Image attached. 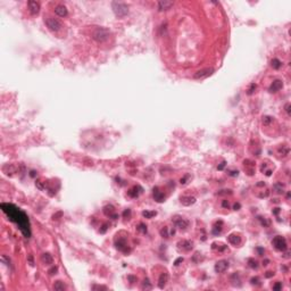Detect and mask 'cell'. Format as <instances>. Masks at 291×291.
I'll return each mask as SVG.
<instances>
[{
  "label": "cell",
  "mask_w": 291,
  "mask_h": 291,
  "mask_svg": "<svg viewBox=\"0 0 291 291\" xmlns=\"http://www.w3.org/2000/svg\"><path fill=\"white\" fill-rule=\"evenodd\" d=\"M272 122H273V117H271V116H264L263 117V124L264 125H268V124H271Z\"/></svg>",
  "instance_id": "83f0119b"
},
{
  "label": "cell",
  "mask_w": 291,
  "mask_h": 291,
  "mask_svg": "<svg viewBox=\"0 0 291 291\" xmlns=\"http://www.w3.org/2000/svg\"><path fill=\"white\" fill-rule=\"evenodd\" d=\"M240 207H241V206H240V204H234L233 208H234V210H238V209L240 208Z\"/></svg>",
  "instance_id": "f6af8a7d"
},
{
  "label": "cell",
  "mask_w": 291,
  "mask_h": 291,
  "mask_svg": "<svg viewBox=\"0 0 291 291\" xmlns=\"http://www.w3.org/2000/svg\"><path fill=\"white\" fill-rule=\"evenodd\" d=\"M109 35H110V31L105 27H97L92 33V38L97 42H106L109 39Z\"/></svg>",
  "instance_id": "7a4b0ae2"
},
{
  "label": "cell",
  "mask_w": 291,
  "mask_h": 291,
  "mask_svg": "<svg viewBox=\"0 0 291 291\" xmlns=\"http://www.w3.org/2000/svg\"><path fill=\"white\" fill-rule=\"evenodd\" d=\"M213 73H214V68H211V67H207V68H204V70H200L198 72H196L195 75H193V77L196 78V80H199V78H204V77L209 76V75H211Z\"/></svg>",
  "instance_id": "8992f818"
},
{
  "label": "cell",
  "mask_w": 291,
  "mask_h": 291,
  "mask_svg": "<svg viewBox=\"0 0 291 291\" xmlns=\"http://www.w3.org/2000/svg\"><path fill=\"white\" fill-rule=\"evenodd\" d=\"M228 268H229V262L228 260H224V259L218 260L216 263V265H215V271H216L217 273H224Z\"/></svg>",
  "instance_id": "ba28073f"
},
{
  "label": "cell",
  "mask_w": 291,
  "mask_h": 291,
  "mask_svg": "<svg viewBox=\"0 0 291 291\" xmlns=\"http://www.w3.org/2000/svg\"><path fill=\"white\" fill-rule=\"evenodd\" d=\"M41 260H42V263L46 264V265L54 263V258H52V256L49 254V252H44V254L41 255Z\"/></svg>",
  "instance_id": "ffe728a7"
},
{
  "label": "cell",
  "mask_w": 291,
  "mask_h": 291,
  "mask_svg": "<svg viewBox=\"0 0 291 291\" xmlns=\"http://www.w3.org/2000/svg\"><path fill=\"white\" fill-rule=\"evenodd\" d=\"M55 13L57 14L58 16H60V17H65V16H67V14H68V12H67V8L64 5H58L55 8Z\"/></svg>",
  "instance_id": "2e32d148"
},
{
  "label": "cell",
  "mask_w": 291,
  "mask_h": 291,
  "mask_svg": "<svg viewBox=\"0 0 291 291\" xmlns=\"http://www.w3.org/2000/svg\"><path fill=\"white\" fill-rule=\"evenodd\" d=\"M222 225H223V222H222V221L216 222V224L214 225V229H213V233H214V234L221 233V232H222Z\"/></svg>",
  "instance_id": "603a6c76"
},
{
  "label": "cell",
  "mask_w": 291,
  "mask_h": 291,
  "mask_svg": "<svg viewBox=\"0 0 291 291\" xmlns=\"http://www.w3.org/2000/svg\"><path fill=\"white\" fill-rule=\"evenodd\" d=\"M181 202H182V205H184V206H191L196 202V198L191 197V196H184V197L181 198Z\"/></svg>",
  "instance_id": "e0dca14e"
},
{
  "label": "cell",
  "mask_w": 291,
  "mask_h": 291,
  "mask_svg": "<svg viewBox=\"0 0 291 291\" xmlns=\"http://www.w3.org/2000/svg\"><path fill=\"white\" fill-rule=\"evenodd\" d=\"M271 174H272V171H271V169H268V171L266 172V175H267V176H270Z\"/></svg>",
  "instance_id": "c3c4849f"
},
{
  "label": "cell",
  "mask_w": 291,
  "mask_h": 291,
  "mask_svg": "<svg viewBox=\"0 0 291 291\" xmlns=\"http://www.w3.org/2000/svg\"><path fill=\"white\" fill-rule=\"evenodd\" d=\"M177 246H179V249H181V250H183V251H190L191 249L193 248L192 242L191 241H188V240L180 241V242L177 243Z\"/></svg>",
  "instance_id": "30bf717a"
},
{
  "label": "cell",
  "mask_w": 291,
  "mask_h": 291,
  "mask_svg": "<svg viewBox=\"0 0 291 291\" xmlns=\"http://www.w3.org/2000/svg\"><path fill=\"white\" fill-rule=\"evenodd\" d=\"M273 289H274V290H280V289H282V284H281L280 282H278L276 284L273 285Z\"/></svg>",
  "instance_id": "8d00e7d4"
},
{
  "label": "cell",
  "mask_w": 291,
  "mask_h": 291,
  "mask_svg": "<svg viewBox=\"0 0 291 291\" xmlns=\"http://www.w3.org/2000/svg\"><path fill=\"white\" fill-rule=\"evenodd\" d=\"M115 246H116V248L118 249V250L123 251V252H128V251L131 250V249L127 248L126 241L124 240V239H118V241H116V242H115Z\"/></svg>",
  "instance_id": "8fae6325"
},
{
  "label": "cell",
  "mask_w": 291,
  "mask_h": 291,
  "mask_svg": "<svg viewBox=\"0 0 291 291\" xmlns=\"http://www.w3.org/2000/svg\"><path fill=\"white\" fill-rule=\"evenodd\" d=\"M160 234L163 237H165V238H168V234H167V228H164L163 230H161L160 231Z\"/></svg>",
  "instance_id": "d590c367"
},
{
  "label": "cell",
  "mask_w": 291,
  "mask_h": 291,
  "mask_svg": "<svg viewBox=\"0 0 291 291\" xmlns=\"http://www.w3.org/2000/svg\"><path fill=\"white\" fill-rule=\"evenodd\" d=\"M27 5H29V8H30V12H31V14L36 15L38 13L40 12V3L39 2L31 0V1L27 2Z\"/></svg>",
  "instance_id": "7c38bea8"
},
{
  "label": "cell",
  "mask_w": 291,
  "mask_h": 291,
  "mask_svg": "<svg viewBox=\"0 0 291 291\" xmlns=\"http://www.w3.org/2000/svg\"><path fill=\"white\" fill-rule=\"evenodd\" d=\"M151 288H153L151 283L149 282V280H148V279H146L145 281L142 282V289H143V290H150Z\"/></svg>",
  "instance_id": "484cf974"
},
{
  "label": "cell",
  "mask_w": 291,
  "mask_h": 291,
  "mask_svg": "<svg viewBox=\"0 0 291 291\" xmlns=\"http://www.w3.org/2000/svg\"><path fill=\"white\" fill-rule=\"evenodd\" d=\"M154 198H155V200H157L158 202H161L165 200V195L161 191H159L158 188H155L154 189Z\"/></svg>",
  "instance_id": "ac0fdd59"
},
{
  "label": "cell",
  "mask_w": 291,
  "mask_h": 291,
  "mask_svg": "<svg viewBox=\"0 0 291 291\" xmlns=\"http://www.w3.org/2000/svg\"><path fill=\"white\" fill-rule=\"evenodd\" d=\"M259 220H260V221H262V224H263L264 226H268V222H267V220H266V218H265V217H264V220H263V217H260V218H259Z\"/></svg>",
  "instance_id": "ab89813d"
},
{
  "label": "cell",
  "mask_w": 291,
  "mask_h": 291,
  "mask_svg": "<svg viewBox=\"0 0 291 291\" xmlns=\"http://www.w3.org/2000/svg\"><path fill=\"white\" fill-rule=\"evenodd\" d=\"M167 282H168V274L161 273L159 276V280H158V287H159V289H164L165 285L167 284Z\"/></svg>",
  "instance_id": "9a60e30c"
},
{
  "label": "cell",
  "mask_w": 291,
  "mask_h": 291,
  "mask_svg": "<svg viewBox=\"0 0 291 291\" xmlns=\"http://www.w3.org/2000/svg\"><path fill=\"white\" fill-rule=\"evenodd\" d=\"M92 289H104V290H106L107 288H106V287H103V285H93Z\"/></svg>",
  "instance_id": "7bdbcfd3"
},
{
  "label": "cell",
  "mask_w": 291,
  "mask_h": 291,
  "mask_svg": "<svg viewBox=\"0 0 291 291\" xmlns=\"http://www.w3.org/2000/svg\"><path fill=\"white\" fill-rule=\"evenodd\" d=\"M57 266H54V267H51L50 270L48 271V273H49V275H54V274H56V272H57Z\"/></svg>",
  "instance_id": "1f68e13d"
},
{
  "label": "cell",
  "mask_w": 291,
  "mask_h": 291,
  "mask_svg": "<svg viewBox=\"0 0 291 291\" xmlns=\"http://www.w3.org/2000/svg\"><path fill=\"white\" fill-rule=\"evenodd\" d=\"M273 189H274V191L276 192V193H283V190H284V187H283V184L282 183H275L274 184V187H273Z\"/></svg>",
  "instance_id": "cb8c5ba5"
},
{
  "label": "cell",
  "mask_w": 291,
  "mask_h": 291,
  "mask_svg": "<svg viewBox=\"0 0 291 291\" xmlns=\"http://www.w3.org/2000/svg\"><path fill=\"white\" fill-rule=\"evenodd\" d=\"M225 166V163H222L220 166H218V169H223V167Z\"/></svg>",
  "instance_id": "7dc6e473"
},
{
  "label": "cell",
  "mask_w": 291,
  "mask_h": 291,
  "mask_svg": "<svg viewBox=\"0 0 291 291\" xmlns=\"http://www.w3.org/2000/svg\"><path fill=\"white\" fill-rule=\"evenodd\" d=\"M290 107H291V105H290V103H288V104H285V106H284V109H285V113H287V114H288V116H290Z\"/></svg>",
  "instance_id": "e575fe53"
},
{
  "label": "cell",
  "mask_w": 291,
  "mask_h": 291,
  "mask_svg": "<svg viewBox=\"0 0 291 291\" xmlns=\"http://www.w3.org/2000/svg\"><path fill=\"white\" fill-rule=\"evenodd\" d=\"M142 215L146 218H151L153 216H156L157 213H156V211H148V210H146V211H143V213H142Z\"/></svg>",
  "instance_id": "4316f807"
},
{
  "label": "cell",
  "mask_w": 291,
  "mask_h": 291,
  "mask_svg": "<svg viewBox=\"0 0 291 291\" xmlns=\"http://www.w3.org/2000/svg\"><path fill=\"white\" fill-rule=\"evenodd\" d=\"M112 7H113V10H114L115 15H116L117 17H119V18L125 17L126 15L128 14V7L124 2L113 1L112 2Z\"/></svg>",
  "instance_id": "3957f363"
},
{
  "label": "cell",
  "mask_w": 291,
  "mask_h": 291,
  "mask_svg": "<svg viewBox=\"0 0 291 291\" xmlns=\"http://www.w3.org/2000/svg\"><path fill=\"white\" fill-rule=\"evenodd\" d=\"M31 176H35V172H34V171L31 172Z\"/></svg>",
  "instance_id": "f907efd6"
},
{
  "label": "cell",
  "mask_w": 291,
  "mask_h": 291,
  "mask_svg": "<svg viewBox=\"0 0 291 291\" xmlns=\"http://www.w3.org/2000/svg\"><path fill=\"white\" fill-rule=\"evenodd\" d=\"M228 240H229L230 243L235 246V247L241 243V237L239 235V234H230V235L228 237Z\"/></svg>",
  "instance_id": "5bb4252c"
},
{
  "label": "cell",
  "mask_w": 291,
  "mask_h": 291,
  "mask_svg": "<svg viewBox=\"0 0 291 291\" xmlns=\"http://www.w3.org/2000/svg\"><path fill=\"white\" fill-rule=\"evenodd\" d=\"M251 284L252 285H259L260 283H259V279L258 278H252L251 279Z\"/></svg>",
  "instance_id": "d6a6232c"
},
{
  "label": "cell",
  "mask_w": 291,
  "mask_h": 291,
  "mask_svg": "<svg viewBox=\"0 0 291 291\" xmlns=\"http://www.w3.org/2000/svg\"><path fill=\"white\" fill-rule=\"evenodd\" d=\"M138 230L141 233H147V226L143 224V223H140L139 224V226H138Z\"/></svg>",
  "instance_id": "f546056e"
},
{
  "label": "cell",
  "mask_w": 291,
  "mask_h": 291,
  "mask_svg": "<svg viewBox=\"0 0 291 291\" xmlns=\"http://www.w3.org/2000/svg\"><path fill=\"white\" fill-rule=\"evenodd\" d=\"M44 24L47 25V27L50 30V31L52 32H58L62 30L63 27V24H62V22H60L59 20H57V18H55V17H51V16H44Z\"/></svg>",
  "instance_id": "277c9868"
},
{
  "label": "cell",
  "mask_w": 291,
  "mask_h": 291,
  "mask_svg": "<svg viewBox=\"0 0 291 291\" xmlns=\"http://www.w3.org/2000/svg\"><path fill=\"white\" fill-rule=\"evenodd\" d=\"M1 209L8 216L9 220L14 222L20 228L21 232L24 234V237L30 238L31 230H30V222H29L27 215L23 210L17 208L16 206L12 205V204H1Z\"/></svg>",
  "instance_id": "6da1fadb"
},
{
  "label": "cell",
  "mask_w": 291,
  "mask_h": 291,
  "mask_svg": "<svg viewBox=\"0 0 291 291\" xmlns=\"http://www.w3.org/2000/svg\"><path fill=\"white\" fill-rule=\"evenodd\" d=\"M273 275H274L273 272H267V273L265 274V276L266 278H271V276H273Z\"/></svg>",
  "instance_id": "ee69618b"
},
{
  "label": "cell",
  "mask_w": 291,
  "mask_h": 291,
  "mask_svg": "<svg viewBox=\"0 0 291 291\" xmlns=\"http://www.w3.org/2000/svg\"><path fill=\"white\" fill-rule=\"evenodd\" d=\"M272 244L274 246V248L276 249L278 251H284L288 248V244H287V240L281 235L275 237L273 240H272Z\"/></svg>",
  "instance_id": "5b68a950"
},
{
  "label": "cell",
  "mask_w": 291,
  "mask_h": 291,
  "mask_svg": "<svg viewBox=\"0 0 291 291\" xmlns=\"http://www.w3.org/2000/svg\"><path fill=\"white\" fill-rule=\"evenodd\" d=\"M52 288H54V290H56V291H63V290L66 289V285L64 284V282H62V281H56L54 283V287H52Z\"/></svg>",
  "instance_id": "7402d4cb"
},
{
  "label": "cell",
  "mask_w": 291,
  "mask_h": 291,
  "mask_svg": "<svg viewBox=\"0 0 291 291\" xmlns=\"http://www.w3.org/2000/svg\"><path fill=\"white\" fill-rule=\"evenodd\" d=\"M255 89H256V84H255V83H252V84L250 85V88L248 89V94H251L252 92H254Z\"/></svg>",
  "instance_id": "836d02e7"
},
{
  "label": "cell",
  "mask_w": 291,
  "mask_h": 291,
  "mask_svg": "<svg viewBox=\"0 0 291 291\" xmlns=\"http://www.w3.org/2000/svg\"><path fill=\"white\" fill-rule=\"evenodd\" d=\"M173 222H174V224L177 226L179 229L181 230H186L188 226H189V221H187L186 218H182V217H177L175 216L174 218L172 220Z\"/></svg>",
  "instance_id": "52a82bcc"
},
{
  "label": "cell",
  "mask_w": 291,
  "mask_h": 291,
  "mask_svg": "<svg viewBox=\"0 0 291 291\" xmlns=\"http://www.w3.org/2000/svg\"><path fill=\"white\" fill-rule=\"evenodd\" d=\"M248 263H249V266H250L251 268H257V267H258V265H257L258 263H257L255 259H249Z\"/></svg>",
  "instance_id": "4dcf8cb0"
},
{
  "label": "cell",
  "mask_w": 291,
  "mask_h": 291,
  "mask_svg": "<svg viewBox=\"0 0 291 291\" xmlns=\"http://www.w3.org/2000/svg\"><path fill=\"white\" fill-rule=\"evenodd\" d=\"M282 88H283V82L281 80H275V81H273V83H272L271 86H270V91L271 92H278Z\"/></svg>",
  "instance_id": "4fadbf2b"
},
{
  "label": "cell",
  "mask_w": 291,
  "mask_h": 291,
  "mask_svg": "<svg viewBox=\"0 0 291 291\" xmlns=\"http://www.w3.org/2000/svg\"><path fill=\"white\" fill-rule=\"evenodd\" d=\"M128 280H130L131 282H133L134 280H137V278H133V276H131V275H130V276H128Z\"/></svg>",
  "instance_id": "bcb514c9"
},
{
  "label": "cell",
  "mask_w": 291,
  "mask_h": 291,
  "mask_svg": "<svg viewBox=\"0 0 291 291\" xmlns=\"http://www.w3.org/2000/svg\"><path fill=\"white\" fill-rule=\"evenodd\" d=\"M130 215H131V210H130V209H126V210H125V211H124V213H123V216H124V217H126V216H130Z\"/></svg>",
  "instance_id": "b9f144b4"
},
{
  "label": "cell",
  "mask_w": 291,
  "mask_h": 291,
  "mask_svg": "<svg viewBox=\"0 0 291 291\" xmlns=\"http://www.w3.org/2000/svg\"><path fill=\"white\" fill-rule=\"evenodd\" d=\"M173 6V1H166V0H164V1H159L158 2V9L159 10H168L171 7Z\"/></svg>",
  "instance_id": "d6986e66"
},
{
  "label": "cell",
  "mask_w": 291,
  "mask_h": 291,
  "mask_svg": "<svg viewBox=\"0 0 291 291\" xmlns=\"http://www.w3.org/2000/svg\"><path fill=\"white\" fill-rule=\"evenodd\" d=\"M104 214L106 215V216L112 217L113 220H116V218L118 217V216H117V214H115L114 206H112V205H107V206L104 207Z\"/></svg>",
  "instance_id": "9c48e42d"
},
{
  "label": "cell",
  "mask_w": 291,
  "mask_h": 291,
  "mask_svg": "<svg viewBox=\"0 0 291 291\" xmlns=\"http://www.w3.org/2000/svg\"><path fill=\"white\" fill-rule=\"evenodd\" d=\"M183 260H184V259H183V257H180V258H177V259L175 260V263H174V265H175V266H177V265H180V263H182V262H183Z\"/></svg>",
  "instance_id": "74e56055"
},
{
  "label": "cell",
  "mask_w": 291,
  "mask_h": 291,
  "mask_svg": "<svg viewBox=\"0 0 291 291\" xmlns=\"http://www.w3.org/2000/svg\"><path fill=\"white\" fill-rule=\"evenodd\" d=\"M271 65H272V67H273V68H275V70H279L280 67L282 66V63L280 62L279 59L274 58V59H272V62H271Z\"/></svg>",
  "instance_id": "d4e9b609"
},
{
  "label": "cell",
  "mask_w": 291,
  "mask_h": 291,
  "mask_svg": "<svg viewBox=\"0 0 291 291\" xmlns=\"http://www.w3.org/2000/svg\"><path fill=\"white\" fill-rule=\"evenodd\" d=\"M1 262L5 264V265L8 266V267H12V265H10V259H9L7 256H5V255L1 256Z\"/></svg>",
  "instance_id": "f1b7e54d"
},
{
  "label": "cell",
  "mask_w": 291,
  "mask_h": 291,
  "mask_svg": "<svg viewBox=\"0 0 291 291\" xmlns=\"http://www.w3.org/2000/svg\"><path fill=\"white\" fill-rule=\"evenodd\" d=\"M140 187H133L132 189H130V190H128V192H127V195L130 196V197H132V198H137L138 196L140 195V192H141V190H140Z\"/></svg>",
  "instance_id": "44dd1931"
},
{
  "label": "cell",
  "mask_w": 291,
  "mask_h": 291,
  "mask_svg": "<svg viewBox=\"0 0 291 291\" xmlns=\"http://www.w3.org/2000/svg\"><path fill=\"white\" fill-rule=\"evenodd\" d=\"M267 263H270V260H265V262H263V265H267Z\"/></svg>",
  "instance_id": "681fc988"
},
{
  "label": "cell",
  "mask_w": 291,
  "mask_h": 291,
  "mask_svg": "<svg viewBox=\"0 0 291 291\" xmlns=\"http://www.w3.org/2000/svg\"><path fill=\"white\" fill-rule=\"evenodd\" d=\"M222 206L224 207V208H229V206H230V205H229V201H228V200H223Z\"/></svg>",
  "instance_id": "60d3db41"
},
{
  "label": "cell",
  "mask_w": 291,
  "mask_h": 291,
  "mask_svg": "<svg viewBox=\"0 0 291 291\" xmlns=\"http://www.w3.org/2000/svg\"><path fill=\"white\" fill-rule=\"evenodd\" d=\"M188 179H189V175H186V176L183 177V179H181V184H187V183H188V182H187Z\"/></svg>",
  "instance_id": "f35d334b"
}]
</instances>
